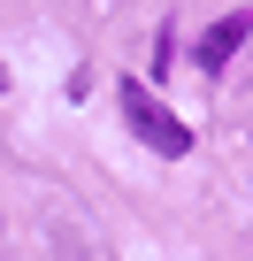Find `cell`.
<instances>
[{
  "label": "cell",
  "mask_w": 253,
  "mask_h": 261,
  "mask_svg": "<svg viewBox=\"0 0 253 261\" xmlns=\"http://www.w3.org/2000/svg\"><path fill=\"white\" fill-rule=\"evenodd\" d=\"M245 39H253V16H215V23L200 31V46H192V62H200L207 77H222V69H230V54H238Z\"/></svg>",
  "instance_id": "2"
},
{
  "label": "cell",
  "mask_w": 253,
  "mask_h": 261,
  "mask_svg": "<svg viewBox=\"0 0 253 261\" xmlns=\"http://www.w3.org/2000/svg\"><path fill=\"white\" fill-rule=\"evenodd\" d=\"M115 100H123V123H131V139H146L161 162H184V154H192V123H184L177 108H161L146 77H123V85H115Z\"/></svg>",
  "instance_id": "1"
},
{
  "label": "cell",
  "mask_w": 253,
  "mask_h": 261,
  "mask_svg": "<svg viewBox=\"0 0 253 261\" xmlns=\"http://www.w3.org/2000/svg\"><path fill=\"white\" fill-rule=\"evenodd\" d=\"M8 85H16V77H8V62H0V92H8Z\"/></svg>",
  "instance_id": "3"
}]
</instances>
